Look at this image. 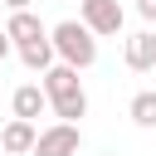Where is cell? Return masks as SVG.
<instances>
[{
  "label": "cell",
  "mask_w": 156,
  "mask_h": 156,
  "mask_svg": "<svg viewBox=\"0 0 156 156\" xmlns=\"http://www.w3.org/2000/svg\"><path fill=\"white\" fill-rule=\"evenodd\" d=\"M44 93H49V107L58 122H78L88 112V93L78 83V68H68V63H54L44 73Z\"/></svg>",
  "instance_id": "cell-1"
},
{
  "label": "cell",
  "mask_w": 156,
  "mask_h": 156,
  "mask_svg": "<svg viewBox=\"0 0 156 156\" xmlns=\"http://www.w3.org/2000/svg\"><path fill=\"white\" fill-rule=\"evenodd\" d=\"M49 39H54L58 63H68V68H93V63H98V34H93L83 20H63V24H54Z\"/></svg>",
  "instance_id": "cell-2"
},
{
  "label": "cell",
  "mask_w": 156,
  "mask_h": 156,
  "mask_svg": "<svg viewBox=\"0 0 156 156\" xmlns=\"http://www.w3.org/2000/svg\"><path fill=\"white\" fill-rule=\"evenodd\" d=\"M78 146H83L78 122H54V127H44V132H39L34 156H78Z\"/></svg>",
  "instance_id": "cell-3"
},
{
  "label": "cell",
  "mask_w": 156,
  "mask_h": 156,
  "mask_svg": "<svg viewBox=\"0 0 156 156\" xmlns=\"http://www.w3.org/2000/svg\"><path fill=\"white\" fill-rule=\"evenodd\" d=\"M78 10H83V24L93 34H122V24H127L117 0H78Z\"/></svg>",
  "instance_id": "cell-4"
},
{
  "label": "cell",
  "mask_w": 156,
  "mask_h": 156,
  "mask_svg": "<svg viewBox=\"0 0 156 156\" xmlns=\"http://www.w3.org/2000/svg\"><path fill=\"white\" fill-rule=\"evenodd\" d=\"M34 141H39V127H34V122H24V117H10V122H5V132H0V151H10V156L34 151Z\"/></svg>",
  "instance_id": "cell-5"
},
{
  "label": "cell",
  "mask_w": 156,
  "mask_h": 156,
  "mask_svg": "<svg viewBox=\"0 0 156 156\" xmlns=\"http://www.w3.org/2000/svg\"><path fill=\"white\" fill-rule=\"evenodd\" d=\"M122 58H127V68H132V73H146V68H156V34H151V29L132 34V39L122 44Z\"/></svg>",
  "instance_id": "cell-6"
},
{
  "label": "cell",
  "mask_w": 156,
  "mask_h": 156,
  "mask_svg": "<svg viewBox=\"0 0 156 156\" xmlns=\"http://www.w3.org/2000/svg\"><path fill=\"white\" fill-rule=\"evenodd\" d=\"M5 34H10V44H15V49H24V44H34V39H49V29L39 24V15H34V10H15V15H10V24H5Z\"/></svg>",
  "instance_id": "cell-7"
},
{
  "label": "cell",
  "mask_w": 156,
  "mask_h": 156,
  "mask_svg": "<svg viewBox=\"0 0 156 156\" xmlns=\"http://www.w3.org/2000/svg\"><path fill=\"white\" fill-rule=\"evenodd\" d=\"M10 107H15V117L34 122L39 112H49V93H44L39 83H20V88H15V98H10Z\"/></svg>",
  "instance_id": "cell-8"
},
{
  "label": "cell",
  "mask_w": 156,
  "mask_h": 156,
  "mask_svg": "<svg viewBox=\"0 0 156 156\" xmlns=\"http://www.w3.org/2000/svg\"><path fill=\"white\" fill-rule=\"evenodd\" d=\"M54 58H58V54H54V39H34V44H24V49H20V63H24V68H34V73H49V68H54Z\"/></svg>",
  "instance_id": "cell-9"
},
{
  "label": "cell",
  "mask_w": 156,
  "mask_h": 156,
  "mask_svg": "<svg viewBox=\"0 0 156 156\" xmlns=\"http://www.w3.org/2000/svg\"><path fill=\"white\" fill-rule=\"evenodd\" d=\"M127 112H132V122H136V127H156V93H136Z\"/></svg>",
  "instance_id": "cell-10"
},
{
  "label": "cell",
  "mask_w": 156,
  "mask_h": 156,
  "mask_svg": "<svg viewBox=\"0 0 156 156\" xmlns=\"http://www.w3.org/2000/svg\"><path fill=\"white\" fill-rule=\"evenodd\" d=\"M136 15H141L146 24H156V0H136Z\"/></svg>",
  "instance_id": "cell-11"
},
{
  "label": "cell",
  "mask_w": 156,
  "mask_h": 156,
  "mask_svg": "<svg viewBox=\"0 0 156 156\" xmlns=\"http://www.w3.org/2000/svg\"><path fill=\"white\" fill-rule=\"evenodd\" d=\"M10 49H15V44H10V34L0 29V63H5V54H10Z\"/></svg>",
  "instance_id": "cell-12"
},
{
  "label": "cell",
  "mask_w": 156,
  "mask_h": 156,
  "mask_svg": "<svg viewBox=\"0 0 156 156\" xmlns=\"http://www.w3.org/2000/svg\"><path fill=\"white\" fill-rule=\"evenodd\" d=\"M5 5H10V15H15V10H29L34 0H5Z\"/></svg>",
  "instance_id": "cell-13"
}]
</instances>
